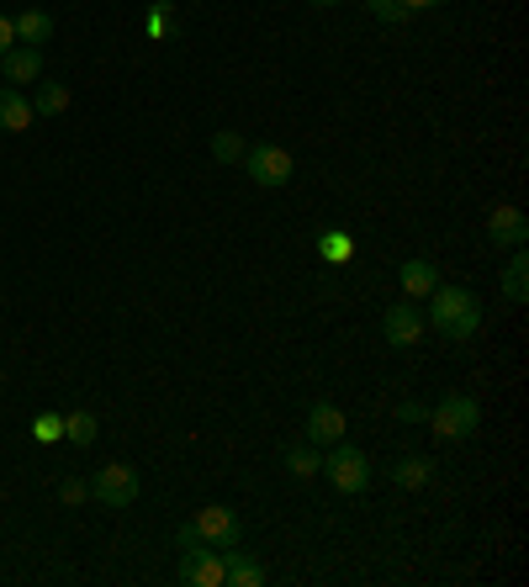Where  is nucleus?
Returning a JSON list of instances; mask_svg holds the SVG:
<instances>
[{
    "instance_id": "dca6fc26",
    "label": "nucleus",
    "mask_w": 529,
    "mask_h": 587,
    "mask_svg": "<svg viewBox=\"0 0 529 587\" xmlns=\"http://www.w3.org/2000/svg\"><path fill=\"white\" fill-rule=\"evenodd\" d=\"M11 27H17V43H27V49H43V43L53 38V17H49V11H22Z\"/></svg>"
},
{
    "instance_id": "f3484780",
    "label": "nucleus",
    "mask_w": 529,
    "mask_h": 587,
    "mask_svg": "<svg viewBox=\"0 0 529 587\" xmlns=\"http://www.w3.org/2000/svg\"><path fill=\"white\" fill-rule=\"evenodd\" d=\"M504 296L514 302V307H525L529 302V260L514 249V260H508V270H504Z\"/></svg>"
},
{
    "instance_id": "6ab92c4d",
    "label": "nucleus",
    "mask_w": 529,
    "mask_h": 587,
    "mask_svg": "<svg viewBox=\"0 0 529 587\" xmlns=\"http://www.w3.org/2000/svg\"><path fill=\"white\" fill-rule=\"evenodd\" d=\"M64 106H70V85H49V80H43L38 96H32V112H38V117H59Z\"/></svg>"
},
{
    "instance_id": "412c9836",
    "label": "nucleus",
    "mask_w": 529,
    "mask_h": 587,
    "mask_svg": "<svg viewBox=\"0 0 529 587\" xmlns=\"http://www.w3.org/2000/svg\"><path fill=\"white\" fill-rule=\"evenodd\" d=\"M318 465H323L318 444H291V450H287V471H291V476H318Z\"/></svg>"
},
{
    "instance_id": "2f4dec72",
    "label": "nucleus",
    "mask_w": 529,
    "mask_h": 587,
    "mask_svg": "<svg viewBox=\"0 0 529 587\" xmlns=\"http://www.w3.org/2000/svg\"><path fill=\"white\" fill-rule=\"evenodd\" d=\"M0 387H6V376H0Z\"/></svg>"
},
{
    "instance_id": "6e6552de",
    "label": "nucleus",
    "mask_w": 529,
    "mask_h": 587,
    "mask_svg": "<svg viewBox=\"0 0 529 587\" xmlns=\"http://www.w3.org/2000/svg\"><path fill=\"white\" fill-rule=\"evenodd\" d=\"M180 583H186V587H222V583H228V572H222V551H207V545L186 551V562H180Z\"/></svg>"
},
{
    "instance_id": "4be33fe9",
    "label": "nucleus",
    "mask_w": 529,
    "mask_h": 587,
    "mask_svg": "<svg viewBox=\"0 0 529 587\" xmlns=\"http://www.w3.org/2000/svg\"><path fill=\"white\" fill-rule=\"evenodd\" d=\"M212 159H217V165H239V159H243V138L234 133V127L212 133Z\"/></svg>"
},
{
    "instance_id": "a211bd4d",
    "label": "nucleus",
    "mask_w": 529,
    "mask_h": 587,
    "mask_svg": "<svg viewBox=\"0 0 529 587\" xmlns=\"http://www.w3.org/2000/svg\"><path fill=\"white\" fill-rule=\"evenodd\" d=\"M318 254H323L329 265H350L355 239H350V233H339V228H323V233H318Z\"/></svg>"
},
{
    "instance_id": "5701e85b",
    "label": "nucleus",
    "mask_w": 529,
    "mask_h": 587,
    "mask_svg": "<svg viewBox=\"0 0 529 587\" xmlns=\"http://www.w3.org/2000/svg\"><path fill=\"white\" fill-rule=\"evenodd\" d=\"M144 32H148V38H159V43L175 32V6H169V0H159V6L144 17Z\"/></svg>"
},
{
    "instance_id": "4468645a",
    "label": "nucleus",
    "mask_w": 529,
    "mask_h": 587,
    "mask_svg": "<svg viewBox=\"0 0 529 587\" xmlns=\"http://www.w3.org/2000/svg\"><path fill=\"white\" fill-rule=\"evenodd\" d=\"M397 281H403V296L418 302V296H429L434 286H439V270H434L429 260H408V265L397 270Z\"/></svg>"
},
{
    "instance_id": "9d476101",
    "label": "nucleus",
    "mask_w": 529,
    "mask_h": 587,
    "mask_svg": "<svg viewBox=\"0 0 529 587\" xmlns=\"http://www.w3.org/2000/svg\"><path fill=\"white\" fill-rule=\"evenodd\" d=\"M487 239L498 249H525L529 239V218L519 207H492V218H487Z\"/></svg>"
},
{
    "instance_id": "bb28decb",
    "label": "nucleus",
    "mask_w": 529,
    "mask_h": 587,
    "mask_svg": "<svg viewBox=\"0 0 529 587\" xmlns=\"http://www.w3.org/2000/svg\"><path fill=\"white\" fill-rule=\"evenodd\" d=\"M397 418H403V423H429V408H424V402H403Z\"/></svg>"
},
{
    "instance_id": "b1692460",
    "label": "nucleus",
    "mask_w": 529,
    "mask_h": 587,
    "mask_svg": "<svg viewBox=\"0 0 529 587\" xmlns=\"http://www.w3.org/2000/svg\"><path fill=\"white\" fill-rule=\"evenodd\" d=\"M32 434H38V444L64 440V413H38L32 418Z\"/></svg>"
},
{
    "instance_id": "9b49d317",
    "label": "nucleus",
    "mask_w": 529,
    "mask_h": 587,
    "mask_svg": "<svg viewBox=\"0 0 529 587\" xmlns=\"http://www.w3.org/2000/svg\"><path fill=\"white\" fill-rule=\"evenodd\" d=\"M0 74H6V85H38V80H43V49L17 43V49L0 59Z\"/></svg>"
},
{
    "instance_id": "c756f323",
    "label": "nucleus",
    "mask_w": 529,
    "mask_h": 587,
    "mask_svg": "<svg viewBox=\"0 0 529 587\" xmlns=\"http://www.w3.org/2000/svg\"><path fill=\"white\" fill-rule=\"evenodd\" d=\"M434 6H445V0H403V11H434Z\"/></svg>"
},
{
    "instance_id": "a878e982",
    "label": "nucleus",
    "mask_w": 529,
    "mask_h": 587,
    "mask_svg": "<svg viewBox=\"0 0 529 587\" xmlns=\"http://www.w3.org/2000/svg\"><path fill=\"white\" fill-rule=\"evenodd\" d=\"M59 497H64L70 509H80V503L91 497V482H80V476H64V482H59Z\"/></svg>"
},
{
    "instance_id": "1a4fd4ad",
    "label": "nucleus",
    "mask_w": 529,
    "mask_h": 587,
    "mask_svg": "<svg viewBox=\"0 0 529 587\" xmlns=\"http://www.w3.org/2000/svg\"><path fill=\"white\" fill-rule=\"evenodd\" d=\"M302 429H308V444H318V450H323V444L344 440V429H350V423H344V408H334V402H313Z\"/></svg>"
},
{
    "instance_id": "f8f14e48",
    "label": "nucleus",
    "mask_w": 529,
    "mask_h": 587,
    "mask_svg": "<svg viewBox=\"0 0 529 587\" xmlns=\"http://www.w3.org/2000/svg\"><path fill=\"white\" fill-rule=\"evenodd\" d=\"M32 101L17 91V85H0V133H27L32 127Z\"/></svg>"
},
{
    "instance_id": "423d86ee",
    "label": "nucleus",
    "mask_w": 529,
    "mask_h": 587,
    "mask_svg": "<svg viewBox=\"0 0 529 587\" xmlns=\"http://www.w3.org/2000/svg\"><path fill=\"white\" fill-rule=\"evenodd\" d=\"M191 530L201 535V545H212V551H228V545H243V524L234 509H222V503H207L201 514L191 518Z\"/></svg>"
},
{
    "instance_id": "7ed1b4c3",
    "label": "nucleus",
    "mask_w": 529,
    "mask_h": 587,
    "mask_svg": "<svg viewBox=\"0 0 529 587\" xmlns=\"http://www.w3.org/2000/svg\"><path fill=\"white\" fill-rule=\"evenodd\" d=\"M243 175L255 180V186H264V191H276V186H287L291 175H297V165H291V154L281 144H255L243 148Z\"/></svg>"
},
{
    "instance_id": "ddd939ff",
    "label": "nucleus",
    "mask_w": 529,
    "mask_h": 587,
    "mask_svg": "<svg viewBox=\"0 0 529 587\" xmlns=\"http://www.w3.org/2000/svg\"><path fill=\"white\" fill-rule=\"evenodd\" d=\"M222 572H228V583H222V587H260L264 583V566L249 562L239 545H228V551H222Z\"/></svg>"
},
{
    "instance_id": "20e7f679",
    "label": "nucleus",
    "mask_w": 529,
    "mask_h": 587,
    "mask_svg": "<svg viewBox=\"0 0 529 587\" xmlns=\"http://www.w3.org/2000/svg\"><path fill=\"white\" fill-rule=\"evenodd\" d=\"M481 423V408L471 402V397H460V391H450L439 408H429V429L439 434V440H471Z\"/></svg>"
},
{
    "instance_id": "2eb2a0df",
    "label": "nucleus",
    "mask_w": 529,
    "mask_h": 587,
    "mask_svg": "<svg viewBox=\"0 0 529 587\" xmlns=\"http://www.w3.org/2000/svg\"><path fill=\"white\" fill-rule=\"evenodd\" d=\"M392 482H397V488H408V492L429 488V482H434V461H429V455H403V461L392 465Z\"/></svg>"
},
{
    "instance_id": "7c9ffc66",
    "label": "nucleus",
    "mask_w": 529,
    "mask_h": 587,
    "mask_svg": "<svg viewBox=\"0 0 529 587\" xmlns=\"http://www.w3.org/2000/svg\"><path fill=\"white\" fill-rule=\"evenodd\" d=\"M313 6H339V0H313Z\"/></svg>"
},
{
    "instance_id": "393cba45",
    "label": "nucleus",
    "mask_w": 529,
    "mask_h": 587,
    "mask_svg": "<svg viewBox=\"0 0 529 587\" xmlns=\"http://www.w3.org/2000/svg\"><path fill=\"white\" fill-rule=\"evenodd\" d=\"M365 11L376 17V22H386V27H397L408 11H403V0H365Z\"/></svg>"
},
{
    "instance_id": "aec40b11",
    "label": "nucleus",
    "mask_w": 529,
    "mask_h": 587,
    "mask_svg": "<svg viewBox=\"0 0 529 587\" xmlns=\"http://www.w3.org/2000/svg\"><path fill=\"white\" fill-rule=\"evenodd\" d=\"M96 434H101V423H96V413H64V440L70 444H96Z\"/></svg>"
},
{
    "instance_id": "c85d7f7f",
    "label": "nucleus",
    "mask_w": 529,
    "mask_h": 587,
    "mask_svg": "<svg viewBox=\"0 0 529 587\" xmlns=\"http://www.w3.org/2000/svg\"><path fill=\"white\" fill-rule=\"evenodd\" d=\"M175 539H180V551H196V545H201V535H196L191 524H180V535H175Z\"/></svg>"
},
{
    "instance_id": "39448f33",
    "label": "nucleus",
    "mask_w": 529,
    "mask_h": 587,
    "mask_svg": "<svg viewBox=\"0 0 529 587\" xmlns=\"http://www.w3.org/2000/svg\"><path fill=\"white\" fill-rule=\"evenodd\" d=\"M91 497H96L101 509H133L138 503V471L133 465H101L96 476H91Z\"/></svg>"
},
{
    "instance_id": "0eeeda50",
    "label": "nucleus",
    "mask_w": 529,
    "mask_h": 587,
    "mask_svg": "<svg viewBox=\"0 0 529 587\" xmlns=\"http://www.w3.org/2000/svg\"><path fill=\"white\" fill-rule=\"evenodd\" d=\"M382 339L392 349H408V344L424 339V313H418V302H392L382 313Z\"/></svg>"
},
{
    "instance_id": "f03ea898",
    "label": "nucleus",
    "mask_w": 529,
    "mask_h": 587,
    "mask_svg": "<svg viewBox=\"0 0 529 587\" xmlns=\"http://www.w3.org/2000/svg\"><path fill=\"white\" fill-rule=\"evenodd\" d=\"M318 471H329V482H334L344 497H355V492L371 488V461H365V450H355V444H329V455H323V465Z\"/></svg>"
},
{
    "instance_id": "f257e3e1",
    "label": "nucleus",
    "mask_w": 529,
    "mask_h": 587,
    "mask_svg": "<svg viewBox=\"0 0 529 587\" xmlns=\"http://www.w3.org/2000/svg\"><path fill=\"white\" fill-rule=\"evenodd\" d=\"M424 328H434L439 339H450V344L471 339V334L481 328V302H477V292H466V286H434Z\"/></svg>"
},
{
    "instance_id": "cd10ccee",
    "label": "nucleus",
    "mask_w": 529,
    "mask_h": 587,
    "mask_svg": "<svg viewBox=\"0 0 529 587\" xmlns=\"http://www.w3.org/2000/svg\"><path fill=\"white\" fill-rule=\"evenodd\" d=\"M17 49V27H11V17H0V59Z\"/></svg>"
}]
</instances>
